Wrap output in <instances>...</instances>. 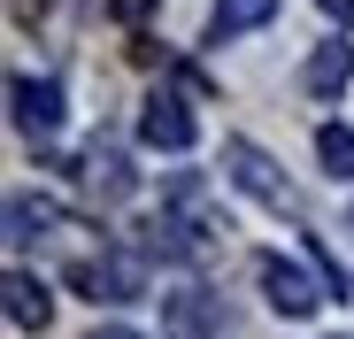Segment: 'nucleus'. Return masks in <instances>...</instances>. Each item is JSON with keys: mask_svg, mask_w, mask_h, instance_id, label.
I'll return each mask as SVG.
<instances>
[{"mask_svg": "<svg viewBox=\"0 0 354 339\" xmlns=\"http://www.w3.org/2000/svg\"><path fill=\"white\" fill-rule=\"evenodd\" d=\"M70 286H77L85 301H147V255H131V247L85 255V262L70 270Z\"/></svg>", "mask_w": 354, "mask_h": 339, "instance_id": "nucleus-1", "label": "nucleus"}, {"mask_svg": "<svg viewBox=\"0 0 354 339\" xmlns=\"http://www.w3.org/2000/svg\"><path fill=\"white\" fill-rule=\"evenodd\" d=\"M262 293H270V309H277L285 324H301V316H316V309L331 301L324 277H308L301 262H285V255H262Z\"/></svg>", "mask_w": 354, "mask_h": 339, "instance_id": "nucleus-2", "label": "nucleus"}, {"mask_svg": "<svg viewBox=\"0 0 354 339\" xmlns=\"http://www.w3.org/2000/svg\"><path fill=\"white\" fill-rule=\"evenodd\" d=\"M223 170H231V185L254 193L262 208H292V185L277 178V162H270L254 139H223Z\"/></svg>", "mask_w": 354, "mask_h": 339, "instance_id": "nucleus-3", "label": "nucleus"}, {"mask_svg": "<svg viewBox=\"0 0 354 339\" xmlns=\"http://www.w3.org/2000/svg\"><path fill=\"white\" fill-rule=\"evenodd\" d=\"M139 139L162 147V154H185V147L201 139L193 100H177V93H147V100H139Z\"/></svg>", "mask_w": 354, "mask_h": 339, "instance_id": "nucleus-4", "label": "nucleus"}, {"mask_svg": "<svg viewBox=\"0 0 354 339\" xmlns=\"http://www.w3.org/2000/svg\"><path fill=\"white\" fill-rule=\"evenodd\" d=\"M162 331L169 339H216L223 331V301L201 293V286H177V293H162Z\"/></svg>", "mask_w": 354, "mask_h": 339, "instance_id": "nucleus-5", "label": "nucleus"}, {"mask_svg": "<svg viewBox=\"0 0 354 339\" xmlns=\"http://www.w3.org/2000/svg\"><path fill=\"white\" fill-rule=\"evenodd\" d=\"M8 108H16V131H31V139L62 131V116H70L54 77H16V85H8Z\"/></svg>", "mask_w": 354, "mask_h": 339, "instance_id": "nucleus-6", "label": "nucleus"}, {"mask_svg": "<svg viewBox=\"0 0 354 339\" xmlns=\"http://www.w3.org/2000/svg\"><path fill=\"white\" fill-rule=\"evenodd\" d=\"M46 232H62V208L46 193H8V247H31Z\"/></svg>", "mask_w": 354, "mask_h": 339, "instance_id": "nucleus-7", "label": "nucleus"}, {"mask_svg": "<svg viewBox=\"0 0 354 339\" xmlns=\"http://www.w3.org/2000/svg\"><path fill=\"white\" fill-rule=\"evenodd\" d=\"M301 85H308L316 100H331V93H346V85H354V46H346V39H331V46H316V54H308V70H301Z\"/></svg>", "mask_w": 354, "mask_h": 339, "instance_id": "nucleus-8", "label": "nucleus"}, {"mask_svg": "<svg viewBox=\"0 0 354 339\" xmlns=\"http://www.w3.org/2000/svg\"><path fill=\"white\" fill-rule=\"evenodd\" d=\"M0 293H8V324H16V331H46L54 301H46V286H39L31 270H8V286H0Z\"/></svg>", "mask_w": 354, "mask_h": 339, "instance_id": "nucleus-9", "label": "nucleus"}, {"mask_svg": "<svg viewBox=\"0 0 354 339\" xmlns=\"http://www.w3.org/2000/svg\"><path fill=\"white\" fill-rule=\"evenodd\" d=\"M85 185H93V193H108V201H124V193H131L124 154H115V147H93V154H85Z\"/></svg>", "mask_w": 354, "mask_h": 339, "instance_id": "nucleus-10", "label": "nucleus"}, {"mask_svg": "<svg viewBox=\"0 0 354 339\" xmlns=\"http://www.w3.org/2000/svg\"><path fill=\"white\" fill-rule=\"evenodd\" d=\"M316 162L346 185V178H354V131H346V124H324V131H316Z\"/></svg>", "mask_w": 354, "mask_h": 339, "instance_id": "nucleus-11", "label": "nucleus"}, {"mask_svg": "<svg viewBox=\"0 0 354 339\" xmlns=\"http://www.w3.org/2000/svg\"><path fill=\"white\" fill-rule=\"evenodd\" d=\"M270 16H277V0H216V39L254 31V24H270Z\"/></svg>", "mask_w": 354, "mask_h": 339, "instance_id": "nucleus-12", "label": "nucleus"}, {"mask_svg": "<svg viewBox=\"0 0 354 339\" xmlns=\"http://www.w3.org/2000/svg\"><path fill=\"white\" fill-rule=\"evenodd\" d=\"M308 262L324 270V286H331V293H346V286H354V277H346V262H339V255H331L324 239H308Z\"/></svg>", "mask_w": 354, "mask_h": 339, "instance_id": "nucleus-13", "label": "nucleus"}, {"mask_svg": "<svg viewBox=\"0 0 354 339\" xmlns=\"http://www.w3.org/2000/svg\"><path fill=\"white\" fill-rule=\"evenodd\" d=\"M108 16H115V24H147L154 0H108Z\"/></svg>", "mask_w": 354, "mask_h": 339, "instance_id": "nucleus-14", "label": "nucleus"}, {"mask_svg": "<svg viewBox=\"0 0 354 339\" xmlns=\"http://www.w3.org/2000/svg\"><path fill=\"white\" fill-rule=\"evenodd\" d=\"M93 339H147V331H131V324H100Z\"/></svg>", "mask_w": 354, "mask_h": 339, "instance_id": "nucleus-15", "label": "nucleus"}, {"mask_svg": "<svg viewBox=\"0 0 354 339\" xmlns=\"http://www.w3.org/2000/svg\"><path fill=\"white\" fill-rule=\"evenodd\" d=\"M324 8H331V16H346V24H354V0H324Z\"/></svg>", "mask_w": 354, "mask_h": 339, "instance_id": "nucleus-16", "label": "nucleus"}, {"mask_svg": "<svg viewBox=\"0 0 354 339\" xmlns=\"http://www.w3.org/2000/svg\"><path fill=\"white\" fill-rule=\"evenodd\" d=\"M346 232H354V208H346Z\"/></svg>", "mask_w": 354, "mask_h": 339, "instance_id": "nucleus-17", "label": "nucleus"}]
</instances>
